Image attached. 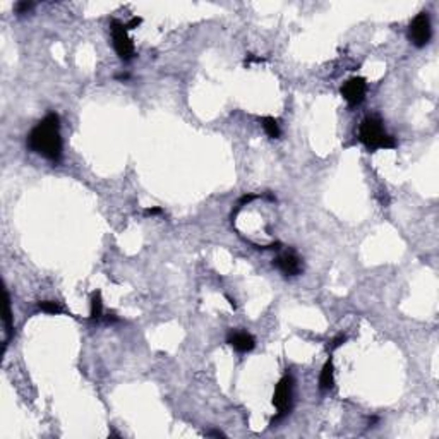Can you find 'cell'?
I'll return each mask as SVG.
<instances>
[{"instance_id":"4fadbf2b","label":"cell","mask_w":439,"mask_h":439,"mask_svg":"<svg viewBox=\"0 0 439 439\" xmlns=\"http://www.w3.org/2000/svg\"><path fill=\"white\" fill-rule=\"evenodd\" d=\"M38 307L43 310V313L48 314H60L62 313V307L59 305V302H53V300H42L38 304Z\"/></svg>"},{"instance_id":"3957f363","label":"cell","mask_w":439,"mask_h":439,"mask_svg":"<svg viewBox=\"0 0 439 439\" xmlns=\"http://www.w3.org/2000/svg\"><path fill=\"white\" fill-rule=\"evenodd\" d=\"M110 31H112L114 48H115L117 55H119V59L124 60V62H129L131 59H134V55H136L134 43H132V40L129 38V34H127L125 24H122L120 21H117V19H112Z\"/></svg>"},{"instance_id":"ba28073f","label":"cell","mask_w":439,"mask_h":439,"mask_svg":"<svg viewBox=\"0 0 439 439\" xmlns=\"http://www.w3.org/2000/svg\"><path fill=\"white\" fill-rule=\"evenodd\" d=\"M228 345L233 346V350H237L239 354H247L251 352L254 346H256V340L251 333H246V331H232L228 335Z\"/></svg>"},{"instance_id":"ac0fdd59","label":"cell","mask_w":439,"mask_h":439,"mask_svg":"<svg viewBox=\"0 0 439 439\" xmlns=\"http://www.w3.org/2000/svg\"><path fill=\"white\" fill-rule=\"evenodd\" d=\"M206 436H211V437H225V434L222 431H208Z\"/></svg>"},{"instance_id":"7c38bea8","label":"cell","mask_w":439,"mask_h":439,"mask_svg":"<svg viewBox=\"0 0 439 439\" xmlns=\"http://www.w3.org/2000/svg\"><path fill=\"white\" fill-rule=\"evenodd\" d=\"M4 323H6V346H7V341L12 338V333H14V321H12V310H11V299H9L7 290H6V316H4Z\"/></svg>"},{"instance_id":"7a4b0ae2","label":"cell","mask_w":439,"mask_h":439,"mask_svg":"<svg viewBox=\"0 0 439 439\" xmlns=\"http://www.w3.org/2000/svg\"><path fill=\"white\" fill-rule=\"evenodd\" d=\"M359 139L369 151L376 150H393L396 148L395 137L390 136L385 129V124L379 117H365L359 127Z\"/></svg>"},{"instance_id":"277c9868","label":"cell","mask_w":439,"mask_h":439,"mask_svg":"<svg viewBox=\"0 0 439 439\" xmlns=\"http://www.w3.org/2000/svg\"><path fill=\"white\" fill-rule=\"evenodd\" d=\"M292 396H294V377L290 374H285L278 381L277 388H275L273 405L278 410L275 420H278V418H282L290 412V408H292Z\"/></svg>"},{"instance_id":"9c48e42d","label":"cell","mask_w":439,"mask_h":439,"mask_svg":"<svg viewBox=\"0 0 439 439\" xmlns=\"http://www.w3.org/2000/svg\"><path fill=\"white\" fill-rule=\"evenodd\" d=\"M333 386H335V365H333V360L328 359L324 362L323 369H321V374H319V390L328 391Z\"/></svg>"},{"instance_id":"8992f818","label":"cell","mask_w":439,"mask_h":439,"mask_svg":"<svg viewBox=\"0 0 439 439\" xmlns=\"http://www.w3.org/2000/svg\"><path fill=\"white\" fill-rule=\"evenodd\" d=\"M340 91H341V96L346 100V103L350 106H357L365 98L367 83L364 78H350L349 81H345Z\"/></svg>"},{"instance_id":"d6986e66","label":"cell","mask_w":439,"mask_h":439,"mask_svg":"<svg viewBox=\"0 0 439 439\" xmlns=\"http://www.w3.org/2000/svg\"><path fill=\"white\" fill-rule=\"evenodd\" d=\"M117 79H120V81H127L129 79V74H119V76H115Z\"/></svg>"},{"instance_id":"8fae6325","label":"cell","mask_w":439,"mask_h":439,"mask_svg":"<svg viewBox=\"0 0 439 439\" xmlns=\"http://www.w3.org/2000/svg\"><path fill=\"white\" fill-rule=\"evenodd\" d=\"M261 124H263V129L264 132L268 134V137H271V139H278L280 134H282V131H280V125L275 117H263L261 119Z\"/></svg>"},{"instance_id":"e0dca14e","label":"cell","mask_w":439,"mask_h":439,"mask_svg":"<svg viewBox=\"0 0 439 439\" xmlns=\"http://www.w3.org/2000/svg\"><path fill=\"white\" fill-rule=\"evenodd\" d=\"M161 211H163L161 208H148L144 211V214H146V216H155V214H160Z\"/></svg>"},{"instance_id":"52a82bcc","label":"cell","mask_w":439,"mask_h":439,"mask_svg":"<svg viewBox=\"0 0 439 439\" xmlns=\"http://www.w3.org/2000/svg\"><path fill=\"white\" fill-rule=\"evenodd\" d=\"M275 266L282 271L285 277H297L302 273V261L294 251H285L275 259Z\"/></svg>"},{"instance_id":"5b68a950","label":"cell","mask_w":439,"mask_h":439,"mask_svg":"<svg viewBox=\"0 0 439 439\" xmlns=\"http://www.w3.org/2000/svg\"><path fill=\"white\" fill-rule=\"evenodd\" d=\"M432 36V28H431V17L429 14L418 12L415 17L412 19L410 26H408V40L415 45V47L422 48L431 42Z\"/></svg>"},{"instance_id":"5bb4252c","label":"cell","mask_w":439,"mask_h":439,"mask_svg":"<svg viewBox=\"0 0 439 439\" xmlns=\"http://www.w3.org/2000/svg\"><path fill=\"white\" fill-rule=\"evenodd\" d=\"M33 7H34L33 2H19V4H16V12L19 14V16H23V14H28Z\"/></svg>"},{"instance_id":"9a60e30c","label":"cell","mask_w":439,"mask_h":439,"mask_svg":"<svg viewBox=\"0 0 439 439\" xmlns=\"http://www.w3.org/2000/svg\"><path fill=\"white\" fill-rule=\"evenodd\" d=\"M345 341H346V336H345V335H338L333 341H331V350H336L338 346L343 345Z\"/></svg>"},{"instance_id":"6da1fadb","label":"cell","mask_w":439,"mask_h":439,"mask_svg":"<svg viewBox=\"0 0 439 439\" xmlns=\"http://www.w3.org/2000/svg\"><path fill=\"white\" fill-rule=\"evenodd\" d=\"M28 148L36 155L47 158L52 163L62 160V136H60V119L57 114H48L40 120L28 134Z\"/></svg>"},{"instance_id":"2e32d148","label":"cell","mask_w":439,"mask_h":439,"mask_svg":"<svg viewBox=\"0 0 439 439\" xmlns=\"http://www.w3.org/2000/svg\"><path fill=\"white\" fill-rule=\"evenodd\" d=\"M141 23H142V19H141V17H132L131 21L125 24L127 31H129V29H134V28H137V26H139Z\"/></svg>"},{"instance_id":"30bf717a","label":"cell","mask_w":439,"mask_h":439,"mask_svg":"<svg viewBox=\"0 0 439 439\" xmlns=\"http://www.w3.org/2000/svg\"><path fill=\"white\" fill-rule=\"evenodd\" d=\"M103 316V302H101V292L91 294V305H89V318L93 321H98Z\"/></svg>"}]
</instances>
